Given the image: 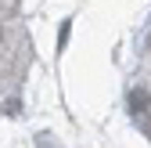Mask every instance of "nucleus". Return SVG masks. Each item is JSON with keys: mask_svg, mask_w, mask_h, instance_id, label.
<instances>
[{"mask_svg": "<svg viewBox=\"0 0 151 148\" xmlns=\"http://www.w3.org/2000/svg\"><path fill=\"white\" fill-rule=\"evenodd\" d=\"M0 47H4V25H0Z\"/></svg>", "mask_w": 151, "mask_h": 148, "instance_id": "2", "label": "nucleus"}, {"mask_svg": "<svg viewBox=\"0 0 151 148\" xmlns=\"http://www.w3.org/2000/svg\"><path fill=\"white\" fill-rule=\"evenodd\" d=\"M14 7H18V0H0V15H14Z\"/></svg>", "mask_w": 151, "mask_h": 148, "instance_id": "1", "label": "nucleus"}]
</instances>
